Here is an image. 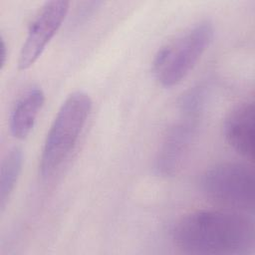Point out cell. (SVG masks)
<instances>
[{
	"mask_svg": "<svg viewBox=\"0 0 255 255\" xmlns=\"http://www.w3.org/2000/svg\"><path fill=\"white\" fill-rule=\"evenodd\" d=\"M204 105V92L194 88L179 104V117L167 128L158 148L154 169L160 176H173L182 167L194 140Z\"/></svg>",
	"mask_w": 255,
	"mask_h": 255,
	"instance_id": "obj_4",
	"label": "cell"
},
{
	"mask_svg": "<svg viewBox=\"0 0 255 255\" xmlns=\"http://www.w3.org/2000/svg\"><path fill=\"white\" fill-rule=\"evenodd\" d=\"M23 164V151L20 147L10 148L1 162L0 172V209L3 212L10 199Z\"/></svg>",
	"mask_w": 255,
	"mask_h": 255,
	"instance_id": "obj_9",
	"label": "cell"
},
{
	"mask_svg": "<svg viewBox=\"0 0 255 255\" xmlns=\"http://www.w3.org/2000/svg\"><path fill=\"white\" fill-rule=\"evenodd\" d=\"M199 187L207 198L232 210L254 207V170L245 163L227 161L206 168L200 175Z\"/></svg>",
	"mask_w": 255,
	"mask_h": 255,
	"instance_id": "obj_5",
	"label": "cell"
},
{
	"mask_svg": "<svg viewBox=\"0 0 255 255\" xmlns=\"http://www.w3.org/2000/svg\"><path fill=\"white\" fill-rule=\"evenodd\" d=\"M45 94L38 86H31L16 101L9 118L11 134L18 139L26 138L33 129L44 105Z\"/></svg>",
	"mask_w": 255,
	"mask_h": 255,
	"instance_id": "obj_8",
	"label": "cell"
},
{
	"mask_svg": "<svg viewBox=\"0 0 255 255\" xmlns=\"http://www.w3.org/2000/svg\"><path fill=\"white\" fill-rule=\"evenodd\" d=\"M212 38V24L201 21L162 46L152 62V73L158 84L170 88L180 83L196 65Z\"/></svg>",
	"mask_w": 255,
	"mask_h": 255,
	"instance_id": "obj_3",
	"label": "cell"
},
{
	"mask_svg": "<svg viewBox=\"0 0 255 255\" xmlns=\"http://www.w3.org/2000/svg\"><path fill=\"white\" fill-rule=\"evenodd\" d=\"M255 106L246 101L234 106L225 117L223 135L227 144L241 156L254 158Z\"/></svg>",
	"mask_w": 255,
	"mask_h": 255,
	"instance_id": "obj_7",
	"label": "cell"
},
{
	"mask_svg": "<svg viewBox=\"0 0 255 255\" xmlns=\"http://www.w3.org/2000/svg\"><path fill=\"white\" fill-rule=\"evenodd\" d=\"M171 235L184 253L245 254L254 246V222L238 210H195L177 220Z\"/></svg>",
	"mask_w": 255,
	"mask_h": 255,
	"instance_id": "obj_1",
	"label": "cell"
},
{
	"mask_svg": "<svg viewBox=\"0 0 255 255\" xmlns=\"http://www.w3.org/2000/svg\"><path fill=\"white\" fill-rule=\"evenodd\" d=\"M6 50H7V46L5 44L4 39H2L1 40V68H3V66L6 63V58H7Z\"/></svg>",
	"mask_w": 255,
	"mask_h": 255,
	"instance_id": "obj_10",
	"label": "cell"
},
{
	"mask_svg": "<svg viewBox=\"0 0 255 255\" xmlns=\"http://www.w3.org/2000/svg\"><path fill=\"white\" fill-rule=\"evenodd\" d=\"M92 109L90 96L83 91L70 94L62 103L44 141L39 172L47 179L57 172L76 146Z\"/></svg>",
	"mask_w": 255,
	"mask_h": 255,
	"instance_id": "obj_2",
	"label": "cell"
},
{
	"mask_svg": "<svg viewBox=\"0 0 255 255\" xmlns=\"http://www.w3.org/2000/svg\"><path fill=\"white\" fill-rule=\"evenodd\" d=\"M70 3L65 0L46 2L30 24L26 39L21 48L18 67L27 70L41 57L47 45L60 29L69 11Z\"/></svg>",
	"mask_w": 255,
	"mask_h": 255,
	"instance_id": "obj_6",
	"label": "cell"
}]
</instances>
